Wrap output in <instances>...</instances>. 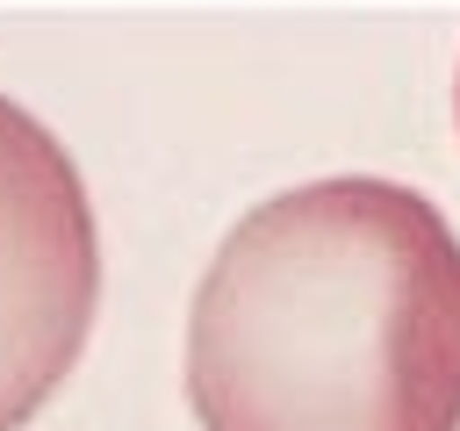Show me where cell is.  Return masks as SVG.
<instances>
[{
    "mask_svg": "<svg viewBox=\"0 0 460 431\" xmlns=\"http://www.w3.org/2000/svg\"><path fill=\"white\" fill-rule=\"evenodd\" d=\"M201 431H460V230L381 172L252 201L187 302Z\"/></svg>",
    "mask_w": 460,
    "mask_h": 431,
    "instance_id": "obj_1",
    "label": "cell"
},
{
    "mask_svg": "<svg viewBox=\"0 0 460 431\" xmlns=\"http://www.w3.org/2000/svg\"><path fill=\"white\" fill-rule=\"evenodd\" d=\"M101 309L93 194L43 115L0 93V431H22L79 366Z\"/></svg>",
    "mask_w": 460,
    "mask_h": 431,
    "instance_id": "obj_2",
    "label": "cell"
},
{
    "mask_svg": "<svg viewBox=\"0 0 460 431\" xmlns=\"http://www.w3.org/2000/svg\"><path fill=\"white\" fill-rule=\"evenodd\" d=\"M453 101H460V93H453Z\"/></svg>",
    "mask_w": 460,
    "mask_h": 431,
    "instance_id": "obj_3",
    "label": "cell"
}]
</instances>
